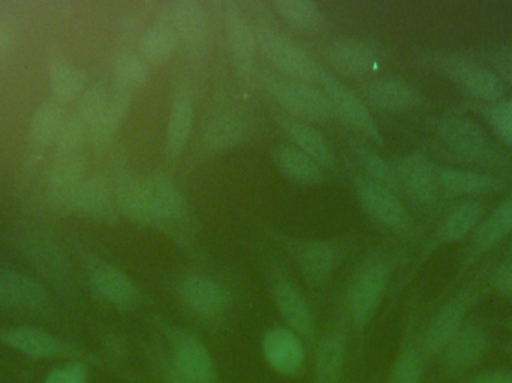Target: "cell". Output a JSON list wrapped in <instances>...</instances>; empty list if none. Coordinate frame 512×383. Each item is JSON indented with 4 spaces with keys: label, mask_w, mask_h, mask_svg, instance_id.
Listing matches in <instances>:
<instances>
[{
    "label": "cell",
    "mask_w": 512,
    "mask_h": 383,
    "mask_svg": "<svg viewBox=\"0 0 512 383\" xmlns=\"http://www.w3.org/2000/svg\"><path fill=\"white\" fill-rule=\"evenodd\" d=\"M48 300L47 289L38 280L0 268V307L17 312H38L47 306Z\"/></svg>",
    "instance_id": "4fadbf2b"
},
{
    "label": "cell",
    "mask_w": 512,
    "mask_h": 383,
    "mask_svg": "<svg viewBox=\"0 0 512 383\" xmlns=\"http://www.w3.org/2000/svg\"><path fill=\"white\" fill-rule=\"evenodd\" d=\"M507 325H508V328H510V331L512 333V318L510 319V321L507 322Z\"/></svg>",
    "instance_id": "11a10c76"
},
{
    "label": "cell",
    "mask_w": 512,
    "mask_h": 383,
    "mask_svg": "<svg viewBox=\"0 0 512 383\" xmlns=\"http://www.w3.org/2000/svg\"><path fill=\"white\" fill-rule=\"evenodd\" d=\"M354 193L367 214L385 228L397 234H409L412 231L414 220L400 202L397 193L370 182L366 177L354 180Z\"/></svg>",
    "instance_id": "277c9868"
},
{
    "label": "cell",
    "mask_w": 512,
    "mask_h": 383,
    "mask_svg": "<svg viewBox=\"0 0 512 383\" xmlns=\"http://www.w3.org/2000/svg\"><path fill=\"white\" fill-rule=\"evenodd\" d=\"M152 225H165L179 220L185 214V198L176 183L162 174L143 180Z\"/></svg>",
    "instance_id": "d6986e66"
},
{
    "label": "cell",
    "mask_w": 512,
    "mask_h": 383,
    "mask_svg": "<svg viewBox=\"0 0 512 383\" xmlns=\"http://www.w3.org/2000/svg\"><path fill=\"white\" fill-rule=\"evenodd\" d=\"M171 11L173 3L161 6L155 23L144 30L138 41V54L155 68L167 65L180 45L179 35L171 23Z\"/></svg>",
    "instance_id": "7c38bea8"
},
{
    "label": "cell",
    "mask_w": 512,
    "mask_h": 383,
    "mask_svg": "<svg viewBox=\"0 0 512 383\" xmlns=\"http://www.w3.org/2000/svg\"><path fill=\"white\" fill-rule=\"evenodd\" d=\"M262 84L268 96L294 119L322 125L337 117L327 93L313 84L274 74L264 75Z\"/></svg>",
    "instance_id": "7a4b0ae2"
},
{
    "label": "cell",
    "mask_w": 512,
    "mask_h": 383,
    "mask_svg": "<svg viewBox=\"0 0 512 383\" xmlns=\"http://www.w3.org/2000/svg\"><path fill=\"white\" fill-rule=\"evenodd\" d=\"M402 192L421 205L432 204L439 192L438 168L424 156L411 155L394 164Z\"/></svg>",
    "instance_id": "2e32d148"
},
{
    "label": "cell",
    "mask_w": 512,
    "mask_h": 383,
    "mask_svg": "<svg viewBox=\"0 0 512 383\" xmlns=\"http://www.w3.org/2000/svg\"><path fill=\"white\" fill-rule=\"evenodd\" d=\"M512 232V195L504 204L499 205L492 216L481 225L480 231H478L477 238H475V249L472 252V259L480 256L481 253L486 252L490 247L495 246L499 240L505 237V235L511 234Z\"/></svg>",
    "instance_id": "8d00e7d4"
},
{
    "label": "cell",
    "mask_w": 512,
    "mask_h": 383,
    "mask_svg": "<svg viewBox=\"0 0 512 383\" xmlns=\"http://www.w3.org/2000/svg\"><path fill=\"white\" fill-rule=\"evenodd\" d=\"M489 349V337L478 325L463 327L439 357L448 378H460L480 366Z\"/></svg>",
    "instance_id": "ba28073f"
},
{
    "label": "cell",
    "mask_w": 512,
    "mask_h": 383,
    "mask_svg": "<svg viewBox=\"0 0 512 383\" xmlns=\"http://www.w3.org/2000/svg\"><path fill=\"white\" fill-rule=\"evenodd\" d=\"M279 123L292 146L315 159L322 168L333 167L334 156L330 143L318 129L291 116H279Z\"/></svg>",
    "instance_id": "cb8c5ba5"
},
{
    "label": "cell",
    "mask_w": 512,
    "mask_h": 383,
    "mask_svg": "<svg viewBox=\"0 0 512 383\" xmlns=\"http://www.w3.org/2000/svg\"><path fill=\"white\" fill-rule=\"evenodd\" d=\"M274 162L277 168L294 182L313 185L321 182L324 177L321 165L295 146L279 147L274 152Z\"/></svg>",
    "instance_id": "1f68e13d"
},
{
    "label": "cell",
    "mask_w": 512,
    "mask_h": 383,
    "mask_svg": "<svg viewBox=\"0 0 512 383\" xmlns=\"http://www.w3.org/2000/svg\"><path fill=\"white\" fill-rule=\"evenodd\" d=\"M424 373V354L421 349L415 346H408L400 352L388 376V383H423Z\"/></svg>",
    "instance_id": "b9f144b4"
},
{
    "label": "cell",
    "mask_w": 512,
    "mask_h": 383,
    "mask_svg": "<svg viewBox=\"0 0 512 383\" xmlns=\"http://www.w3.org/2000/svg\"><path fill=\"white\" fill-rule=\"evenodd\" d=\"M322 87H324V92L327 93L331 104H333L336 116L343 119V122L348 123L355 131L363 134L367 140L376 144L382 143L378 123L373 119L366 102L357 93L348 89L339 78L334 77L330 72H327L324 80H322Z\"/></svg>",
    "instance_id": "8992f818"
},
{
    "label": "cell",
    "mask_w": 512,
    "mask_h": 383,
    "mask_svg": "<svg viewBox=\"0 0 512 383\" xmlns=\"http://www.w3.org/2000/svg\"><path fill=\"white\" fill-rule=\"evenodd\" d=\"M475 298H477L475 289L468 288L439 309L424 333L423 345H421L424 355L439 357L444 352L453 337L465 327L466 315L471 310Z\"/></svg>",
    "instance_id": "5b68a950"
},
{
    "label": "cell",
    "mask_w": 512,
    "mask_h": 383,
    "mask_svg": "<svg viewBox=\"0 0 512 383\" xmlns=\"http://www.w3.org/2000/svg\"><path fill=\"white\" fill-rule=\"evenodd\" d=\"M131 95V92L120 89H116L108 95L104 108L90 129V135H92L96 146H105L110 143L113 135L119 131L126 114H128L129 107H131Z\"/></svg>",
    "instance_id": "83f0119b"
},
{
    "label": "cell",
    "mask_w": 512,
    "mask_h": 383,
    "mask_svg": "<svg viewBox=\"0 0 512 383\" xmlns=\"http://www.w3.org/2000/svg\"><path fill=\"white\" fill-rule=\"evenodd\" d=\"M439 189L451 195H472L487 193L498 188V180L474 171L438 168Z\"/></svg>",
    "instance_id": "836d02e7"
},
{
    "label": "cell",
    "mask_w": 512,
    "mask_h": 383,
    "mask_svg": "<svg viewBox=\"0 0 512 383\" xmlns=\"http://www.w3.org/2000/svg\"><path fill=\"white\" fill-rule=\"evenodd\" d=\"M490 122H492L493 128L498 132L499 137L512 146V99L496 105L490 111Z\"/></svg>",
    "instance_id": "7dc6e473"
},
{
    "label": "cell",
    "mask_w": 512,
    "mask_h": 383,
    "mask_svg": "<svg viewBox=\"0 0 512 383\" xmlns=\"http://www.w3.org/2000/svg\"><path fill=\"white\" fill-rule=\"evenodd\" d=\"M44 383H89L86 366L77 361L63 364L51 370Z\"/></svg>",
    "instance_id": "bcb514c9"
},
{
    "label": "cell",
    "mask_w": 512,
    "mask_h": 383,
    "mask_svg": "<svg viewBox=\"0 0 512 383\" xmlns=\"http://www.w3.org/2000/svg\"><path fill=\"white\" fill-rule=\"evenodd\" d=\"M222 17H224L225 38H227L231 59L240 74L251 77L255 71L256 53H258L254 27L243 14L237 0H228L224 3Z\"/></svg>",
    "instance_id": "52a82bcc"
},
{
    "label": "cell",
    "mask_w": 512,
    "mask_h": 383,
    "mask_svg": "<svg viewBox=\"0 0 512 383\" xmlns=\"http://www.w3.org/2000/svg\"><path fill=\"white\" fill-rule=\"evenodd\" d=\"M459 383H512L510 370H486L462 379Z\"/></svg>",
    "instance_id": "c3c4849f"
},
{
    "label": "cell",
    "mask_w": 512,
    "mask_h": 383,
    "mask_svg": "<svg viewBox=\"0 0 512 383\" xmlns=\"http://www.w3.org/2000/svg\"><path fill=\"white\" fill-rule=\"evenodd\" d=\"M11 45V32L8 26L0 20V54L5 53Z\"/></svg>",
    "instance_id": "816d5d0a"
},
{
    "label": "cell",
    "mask_w": 512,
    "mask_h": 383,
    "mask_svg": "<svg viewBox=\"0 0 512 383\" xmlns=\"http://www.w3.org/2000/svg\"><path fill=\"white\" fill-rule=\"evenodd\" d=\"M496 68L512 84V53L496 57Z\"/></svg>",
    "instance_id": "f907efd6"
},
{
    "label": "cell",
    "mask_w": 512,
    "mask_h": 383,
    "mask_svg": "<svg viewBox=\"0 0 512 383\" xmlns=\"http://www.w3.org/2000/svg\"><path fill=\"white\" fill-rule=\"evenodd\" d=\"M480 216L481 208L474 202L459 205L448 214L447 219L439 228V240L444 241V243L460 240L477 225Z\"/></svg>",
    "instance_id": "60d3db41"
},
{
    "label": "cell",
    "mask_w": 512,
    "mask_h": 383,
    "mask_svg": "<svg viewBox=\"0 0 512 383\" xmlns=\"http://www.w3.org/2000/svg\"><path fill=\"white\" fill-rule=\"evenodd\" d=\"M262 349L271 369L280 375H294L303 366V342L298 334L288 328H274L268 331Z\"/></svg>",
    "instance_id": "44dd1931"
},
{
    "label": "cell",
    "mask_w": 512,
    "mask_h": 383,
    "mask_svg": "<svg viewBox=\"0 0 512 383\" xmlns=\"http://www.w3.org/2000/svg\"><path fill=\"white\" fill-rule=\"evenodd\" d=\"M90 280L99 297L119 306L132 303L137 295L134 282L119 268L111 265H101L96 268Z\"/></svg>",
    "instance_id": "4dcf8cb0"
},
{
    "label": "cell",
    "mask_w": 512,
    "mask_h": 383,
    "mask_svg": "<svg viewBox=\"0 0 512 383\" xmlns=\"http://www.w3.org/2000/svg\"><path fill=\"white\" fill-rule=\"evenodd\" d=\"M360 92L366 105L388 113H405L421 104L420 92L402 78H375L367 81Z\"/></svg>",
    "instance_id": "8fae6325"
},
{
    "label": "cell",
    "mask_w": 512,
    "mask_h": 383,
    "mask_svg": "<svg viewBox=\"0 0 512 383\" xmlns=\"http://www.w3.org/2000/svg\"><path fill=\"white\" fill-rule=\"evenodd\" d=\"M307 282H325L336 265V250L324 241H298L291 247Z\"/></svg>",
    "instance_id": "484cf974"
},
{
    "label": "cell",
    "mask_w": 512,
    "mask_h": 383,
    "mask_svg": "<svg viewBox=\"0 0 512 383\" xmlns=\"http://www.w3.org/2000/svg\"><path fill=\"white\" fill-rule=\"evenodd\" d=\"M246 140V126L234 114H218L204 126V146L213 152H225L242 146Z\"/></svg>",
    "instance_id": "f1b7e54d"
},
{
    "label": "cell",
    "mask_w": 512,
    "mask_h": 383,
    "mask_svg": "<svg viewBox=\"0 0 512 383\" xmlns=\"http://www.w3.org/2000/svg\"><path fill=\"white\" fill-rule=\"evenodd\" d=\"M116 89L131 92L144 86L150 78V65L135 51H122L114 60Z\"/></svg>",
    "instance_id": "f35d334b"
},
{
    "label": "cell",
    "mask_w": 512,
    "mask_h": 383,
    "mask_svg": "<svg viewBox=\"0 0 512 383\" xmlns=\"http://www.w3.org/2000/svg\"><path fill=\"white\" fill-rule=\"evenodd\" d=\"M194 126V101L188 90H180L174 96L165 134V152L170 159L179 158L188 146Z\"/></svg>",
    "instance_id": "603a6c76"
},
{
    "label": "cell",
    "mask_w": 512,
    "mask_h": 383,
    "mask_svg": "<svg viewBox=\"0 0 512 383\" xmlns=\"http://www.w3.org/2000/svg\"><path fill=\"white\" fill-rule=\"evenodd\" d=\"M273 6L274 12L292 29L315 32L324 26V11L313 0H276Z\"/></svg>",
    "instance_id": "d6a6232c"
},
{
    "label": "cell",
    "mask_w": 512,
    "mask_h": 383,
    "mask_svg": "<svg viewBox=\"0 0 512 383\" xmlns=\"http://www.w3.org/2000/svg\"><path fill=\"white\" fill-rule=\"evenodd\" d=\"M86 171L87 159L81 153L56 156L45 173V179H47L50 189L63 191V189H71L80 185L86 177Z\"/></svg>",
    "instance_id": "74e56055"
},
{
    "label": "cell",
    "mask_w": 512,
    "mask_h": 383,
    "mask_svg": "<svg viewBox=\"0 0 512 383\" xmlns=\"http://www.w3.org/2000/svg\"><path fill=\"white\" fill-rule=\"evenodd\" d=\"M328 65L342 77H361L378 68L379 57L370 45L358 39H337L325 50Z\"/></svg>",
    "instance_id": "ac0fdd59"
},
{
    "label": "cell",
    "mask_w": 512,
    "mask_h": 383,
    "mask_svg": "<svg viewBox=\"0 0 512 383\" xmlns=\"http://www.w3.org/2000/svg\"><path fill=\"white\" fill-rule=\"evenodd\" d=\"M345 363V345L339 337L322 340L316 354V383H339Z\"/></svg>",
    "instance_id": "ab89813d"
},
{
    "label": "cell",
    "mask_w": 512,
    "mask_h": 383,
    "mask_svg": "<svg viewBox=\"0 0 512 383\" xmlns=\"http://www.w3.org/2000/svg\"><path fill=\"white\" fill-rule=\"evenodd\" d=\"M170 383H192V382H189L188 379L182 378V376L177 375V373H174L173 379H171Z\"/></svg>",
    "instance_id": "f5cc1de1"
},
{
    "label": "cell",
    "mask_w": 512,
    "mask_h": 383,
    "mask_svg": "<svg viewBox=\"0 0 512 383\" xmlns=\"http://www.w3.org/2000/svg\"><path fill=\"white\" fill-rule=\"evenodd\" d=\"M183 301L189 309L201 316H216L224 312L228 304L227 292L215 280L206 276L185 277L179 286Z\"/></svg>",
    "instance_id": "7402d4cb"
},
{
    "label": "cell",
    "mask_w": 512,
    "mask_h": 383,
    "mask_svg": "<svg viewBox=\"0 0 512 383\" xmlns=\"http://www.w3.org/2000/svg\"><path fill=\"white\" fill-rule=\"evenodd\" d=\"M51 95L60 105H66L86 90L87 75L69 63L54 62L48 72Z\"/></svg>",
    "instance_id": "d590c367"
},
{
    "label": "cell",
    "mask_w": 512,
    "mask_h": 383,
    "mask_svg": "<svg viewBox=\"0 0 512 383\" xmlns=\"http://www.w3.org/2000/svg\"><path fill=\"white\" fill-rule=\"evenodd\" d=\"M65 120L63 105L56 101L45 102L35 111L29 126V143L35 152L41 153L45 147L56 143Z\"/></svg>",
    "instance_id": "f546056e"
},
{
    "label": "cell",
    "mask_w": 512,
    "mask_h": 383,
    "mask_svg": "<svg viewBox=\"0 0 512 383\" xmlns=\"http://www.w3.org/2000/svg\"><path fill=\"white\" fill-rule=\"evenodd\" d=\"M239 3L243 14L248 18L254 30L277 29L274 12L271 11L267 3L261 2V0H245V2Z\"/></svg>",
    "instance_id": "f6af8a7d"
},
{
    "label": "cell",
    "mask_w": 512,
    "mask_h": 383,
    "mask_svg": "<svg viewBox=\"0 0 512 383\" xmlns=\"http://www.w3.org/2000/svg\"><path fill=\"white\" fill-rule=\"evenodd\" d=\"M0 342L32 360H54L71 355V346L65 340L39 328H3L0 330Z\"/></svg>",
    "instance_id": "30bf717a"
},
{
    "label": "cell",
    "mask_w": 512,
    "mask_h": 383,
    "mask_svg": "<svg viewBox=\"0 0 512 383\" xmlns=\"http://www.w3.org/2000/svg\"><path fill=\"white\" fill-rule=\"evenodd\" d=\"M171 23L179 35L180 44L189 54L201 56L209 42V15L200 0H177L173 3Z\"/></svg>",
    "instance_id": "5bb4252c"
},
{
    "label": "cell",
    "mask_w": 512,
    "mask_h": 383,
    "mask_svg": "<svg viewBox=\"0 0 512 383\" xmlns=\"http://www.w3.org/2000/svg\"><path fill=\"white\" fill-rule=\"evenodd\" d=\"M352 152H354L360 167L363 168L367 180L388 189V191L402 192L396 168L387 159L382 158L375 150L363 146V144H352Z\"/></svg>",
    "instance_id": "e575fe53"
},
{
    "label": "cell",
    "mask_w": 512,
    "mask_h": 383,
    "mask_svg": "<svg viewBox=\"0 0 512 383\" xmlns=\"http://www.w3.org/2000/svg\"><path fill=\"white\" fill-rule=\"evenodd\" d=\"M439 135L453 152L465 158H486L490 153L486 132L465 117H447L442 120Z\"/></svg>",
    "instance_id": "ffe728a7"
},
{
    "label": "cell",
    "mask_w": 512,
    "mask_h": 383,
    "mask_svg": "<svg viewBox=\"0 0 512 383\" xmlns=\"http://www.w3.org/2000/svg\"><path fill=\"white\" fill-rule=\"evenodd\" d=\"M174 372L192 383L215 381V364L209 349L198 337L185 331L174 340Z\"/></svg>",
    "instance_id": "9a60e30c"
},
{
    "label": "cell",
    "mask_w": 512,
    "mask_h": 383,
    "mask_svg": "<svg viewBox=\"0 0 512 383\" xmlns=\"http://www.w3.org/2000/svg\"><path fill=\"white\" fill-rule=\"evenodd\" d=\"M255 36L259 53L283 77L313 86L322 84L327 69L297 41L277 29H258Z\"/></svg>",
    "instance_id": "6da1fadb"
},
{
    "label": "cell",
    "mask_w": 512,
    "mask_h": 383,
    "mask_svg": "<svg viewBox=\"0 0 512 383\" xmlns=\"http://www.w3.org/2000/svg\"><path fill=\"white\" fill-rule=\"evenodd\" d=\"M493 286L502 297L511 298L512 300V262L496 271L495 276H493Z\"/></svg>",
    "instance_id": "681fc988"
},
{
    "label": "cell",
    "mask_w": 512,
    "mask_h": 383,
    "mask_svg": "<svg viewBox=\"0 0 512 383\" xmlns=\"http://www.w3.org/2000/svg\"><path fill=\"white\" fill-rule=\"evenodd\" d=\"M274 301L291 330L298 336L310 339L313 334L312 313L297 288L291 283L280 282L274 288Z\"/></svg>",
    "instance_id": "4316f807"
},
{
    "label": "cell",
    "mask_w": 512,
    "mask_h": 383,
    "mask_svg": "<svg viewBox=\"0 0 512 383\" xmlns=\"http://www.w3.org/2000/svg\"><path fill=\"white\" fill-rule=\"evenodd\" d=\"M387 285L388 268L384 262H372L358 274L349 292V310L360 327H364L375 315Z\"/></svg>",
    "instance_id": "9c48e42d"
},
{
    "label": "cell",
    "mask_w": 512,
    "mask_h": 383,
    "mask_svg": "<svg viewBox=\"0 0 512 383\" xmlns=\"http://www.w3.org/2000/svg\"><path fill=\"white\" fill-rule=\"evenodd\" d=\"M441 66L445 74L450 75L454 81L477 98L493 102L499 101L504 96L505 89L501 78L484 66L475 65L468 60L456 59V57L442 59Z\"/></svg>",
    "instance_id": "e0dca14e"
},
{
    "label": "cell",
    "mask_w": 512,
    "mask_h": 383,
    "mask_svg": "<svg viewBox=\"0 0 512 383\" xmlns=\"http://www.w3.org/2000/svg\"><path fill=\"white\" fill-rule=\"evenodd\" d=\"M108 95H110V92L102 84H92V86L84 90L83 96H81L80 102H78L77 111L74 114H77L92 129L93 122H95L96 117L99 116L102 108H104Z\"/></svg>",
    "instance_id": "ee69618b"
},
{
    "label": "cell",
    "mask_w": 512,
    "mask_h": 383,
    "mask_svg": "<svg viewBox=\"0 0 512 383\" xmlns=\"http://www.w3.org/2000/svg\"><path fill=\"white\" fill-rule=\"evenodd\" d=\"M114 199L117 210L132 222L140 225H152L149 205H147L144 183L131 171H120L116 174L113 185Z\"/></svg>",
    "instance_id": "d4e9b609"
},
{
    "label": "cell",
    "mask_w": 512,
    "mask_h": 383,
    "mask_svg": "<svg viewBox=\"0 0 512 383\" xmlns=\"http://www.w3.org/2000/svg\"><path fill=\"white\" fill-rule=\"evenodd\" d=\"M48 205L56 213L72 211L105 223L116 220L117 205L113 185L101 176L84 179L75 188L50 191Z\"/></svg>",
    "instance_id": "3957f363"
},
{
    "label": "cell",
    "mask_w": 512,
    "mask_h": 383,
    "mask_svg": "<svg viewBox=\"0 0 512 383\" xmlns=\"http://www.w3.org/2000/svg\"><path fill=\"white\" fill-rule=\"evenodd\" d=\"M507 354L510 355V358L512 360V342L508 343L507 345Z\"/></svg>",
    "instance_id": "db71d44e"
},
{
    "label": "cell",
    "mask_w": 512,
    "mask_h": 383,
    "mask_svg": "<svg viewBox=\"0 0 512 383\" xmlns=\"http://www.w3.org/2000/svg\"><path fill=\"white\" fill-rule=\"evenodd\" d=\"M90 134V126L83 119L72 114L65 120L59 135L56 138L57 156L74 155L80 153L87 135Z\"/></svg>",
    "instance_id": "7bdbcfd3"
}]
</instances>
